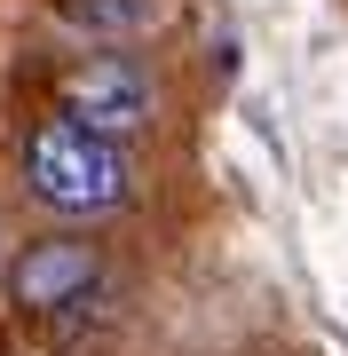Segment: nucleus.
I'll return each mask as SVG.
<instances>
[{
  "label": "nucleus",
  "mask_w": 348,
  "mask_h": 356,
  "mask_svg": "<svg viewBox=\"0 0 348 356\" xmlns=\"http://www.w3.org/2000/svg\"><path fill=\"white\" fill-rule=\"evenodd\" d=\"M56 16L79 32H142L158 16V0H56Z\"/></svg>",
  "instance_id": "4"
},
{
  "label": "nucleus",
  "mask_w": 348,
  "mask_h": 356,
  "mask_svg": "<svg viewBox=\"0 0 348 356\" xmlns=\"http://www.w3.org/2000/svg\"><path fill=\"white\" fill-rule=\"evenodd\" d=\"M151 72L135 64V56H72L64 72H56V111L79 119V127H95V135H135V127H151Z\"/></svg>",
  "instance_id": "2"
},
{
  "label": "nucleus",
  "mask_w": 348,
  "mask_h": 356,
  "mask_svg": "<svg viewBox=\"0 0 348 356\" xmlns=\"http://www.w3.org/2000/svg\"><path fill=\"white\" fill-rule=\"evenodd\" d=\"M103 285V254L95 238H32L8 269V301L16 317H79Z\"/></svg>",
  "instance_id": "3"
},
{
  "label": "nucleus",
  "mask_w": 348,
  "mask_h": 356,
  "mask_svg": "<svg viewBox=\"0 0 348 356\" xmlns=\"http://www.w3.org/2000/svg\"><path fill=\"white\" fill-rule=\"evenodd\" d=\"M24 191L48 214H64V222H95L111 206H127L135 175H127L119 135H95V127H79V119L56 111V119H40L24 135Z\"/></svg>",
  "instance_id": "1"
}]
</instances>
